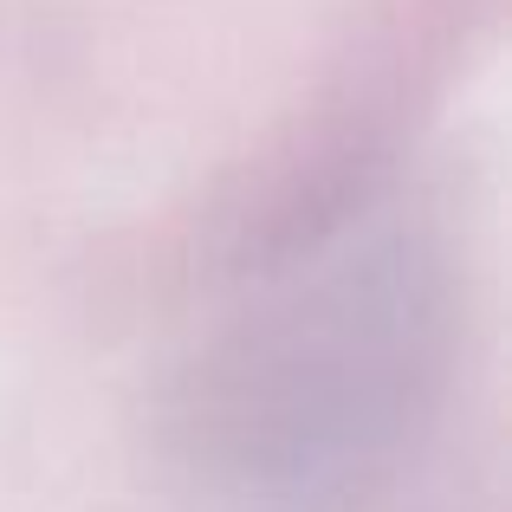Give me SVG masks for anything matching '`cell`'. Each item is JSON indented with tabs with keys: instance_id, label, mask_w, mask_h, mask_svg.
Wrapping results in <instances>:
<instances>
[{
	"instance_id": "obj_1",
	"label": "cell",
	"mask_w": 512,
	"mask_h": 512,
	"mask_svg": "<svg viewBox=\"0 0 512 512\" xmlns=\"http://www.w3.org/2000/svg\"><path fill=\"white\" fill-rule=\"evenodd\" d=\"M441 331V266L396 201H312L240 260L188 370V454L253 512L357 506L428 422Z\"/></svg>"
}]
</instances>
